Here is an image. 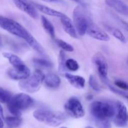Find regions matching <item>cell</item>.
I'll list each match as a JSON object with an SVG mask.
<instances>
[{"label":"cell","mask_w":128,"mask_h":128,"mask_svg":"<svg viewBox=\"0 0 128 128\" xmlns=\"http://www.w3.org/2000/svg\"><path fill=\"white\" fill-rule=\"evenodd\" d=\"M0 27L12 34L23 39L36 52L42 56H46L43 48L21 24L13 20L0 16Z\"/></svg>","instance_id":"obj_1"},{"label":"cell","mask_w":128,"mask_h":128,"mask_svg":"<svg viewBox=\"0 0 128 128\" xmlns=\"http://www.w3.org/2000/svg\"><path fill=\"white\" fill-rule=\"evenodd\" d=\"M37 121L51 127H57L67 120L68 116L64 112L48 110H38L33 112Z\"/></svg>","instance_id":"obj_2"},{"label":"cell","mask_w":128,"mask_h":128,"mask_svg":"<svg viewBox=\"0 0 128 128\" xmlns=\"http://www.w3.org/2000/svg\"><path fill=\"white\" fill-rule=\"evenodd\" d=\"M6 104L8 109L13 116H21L22 111L34 104V100L27 94L18 93L12 96Z\"/></svg>","instance_id":"obj_3"},{"label":"cell","mask_w":128,"mask_h":128,"mask_svg":"<svg viewBox=\"0 0 128 128\" xmlns=\"http://www.w3.org/2000/svg\"><path fill=\"white\" fill-rule=\"evenodd\" d=\"M90 111L96 121L110 120L113 116L114 107V104L107 101H96L90 106Z\"/></svg>","instance_id":"obj_4"},{"label":"cell","mask_w":128,"mask_h":128,"mask_svg":"<svg viewBox=\"0 0 128 128\" xmlns=\"http://www.w3.org/2000/svg\"><path fill=\"white\" fill-rule=\"evenodd\" d=\"M45 75L40 70H36L26 78L20 80L19 87L22 91L28 93H34L38 91L44 81Z\"/></svg>","instance_id":"obj_5"},{"label":"cell","mask_w":128,"mask_h":128,"mask_svg":"<svg viewBox=\"0 0 128 128\" xmlns=\"http://www.w3.org/2000/svg\"><path fill=\"white\" fill-rule=\"evenodd\" d=\"M74 25L75 26L78 34L83 36L86 33L88 26L91 21L87 14L83 6H77L72 12Z\"/></svg>","instance_id":"obj_6"},{"label":"cell","mask_w":128,"mask_h":128,"mask_svg":"<svg viewBox=\"0 0 128 128\" xmlns=\"http://www.w3.org/2000/svg\"><path fill=\"white\" fill-rule=\"evenodd\" d=\"M66 113L75 119L81 118L85 115V111L82 104L76 97H71L64 104Z\"/></svg>","instance_id":"obj_7"},{"label":"cell","mask_w":128,"mask_h":128,"mask_svg":"<svg viewBox=\"0 0 128 128\" xmlns=\"http://www.w3.org/2000/svg\"><path fill=\"white\" fill-rule=\"evenodd\" d=\"M114 111L112 118L115 124L118 127H125L128 124L127 108L124 104L117 101L114 104Z\"/></svg>","instance_id":"obj_8"},{"label":"cell","mask_w":128,"mask_h":128,"mask_svg":"<svg viewBox=\"0 0 128 128\" xmlns=\"http://www.w3.org/2000/svg\"><path fill=\"white\" fill-rule=\"evenodd\" d=\"M92 61L97 69L101 78L103 80L104 82L108 81V65L104 56L101 52H97L92 56Z\"/></svg>","instance_id":"obj_9"},{"label":"cell","mask_w":128,"mask_h":128,"mask_svg":"<svg viewBox=\"0 0 128 128\" xmlns=\"http://www.w3.org/2000/svg\"><path fill=\"white\" fill-rule=\"evenodd\" d=\"M86 32L91 38L99 41H110V37L104 30L96 26L92 21H90L88 26Z\"/></svg>","instance_id":"obj_10"},{"label":"cell","mask_w":128,"mask_h":128,"mask_svg":"<svg viewBox=\"0 0 128 128\" xmlns=\"http://www.w3.org/2000/svg\"><path fill=\"white\" fill-rule=\"evenodd\" d=\"M13 2L16 7L21 11L33 19H36L38 17V13L36 10V8L32 4V2L29 0H13Z\"/></svg>","instance_id":"obj_11"},{"label":"cell","mask_w":128,"mask_h":128,"mask_svg":"<svg viewBox=\"0 0 128 128\" xmlns=\"http://www.w3.org/2000/svg\"><path fill=\"white\" fill-rule=\"evenodd\" d=\"M7 74L12 80L20 81L28 77L31 74V71L28 66L22 69H16L12 68L8 70Z\"/></svg>","instance_id":"obj_12"},{"label":"cell","mask_w":128,"mask_h":128,"mask_svg":"<svg viewBox=\"0 0 128 128\" xmlns=\"http://www.w3.org/2000/svg\"><path fill=\"white\" fill-rule=\"evenodd\" d=\"M61 18V22L62 24L64 30L67 34H68L71 37L73 38H78L77 31H76L74 23L71 21V19L68 17L66 15H64Z\"/></svg>","instance_id":"obj_13"},{"label":"cell","mask_w":128,"mask_h":128,"mask_svg":"<svg viewBox=\"0 0 128 128\" xmlns=\"http://www.w3.org/2000/svg\"><path fill=\"white\" fill-rule=\"evenodd\" d=\"M105 3L119 13L127 16L128 15V6L120 0H105Z\"/></svg>","instance_id":"obj_14"},{"label":"cell","mask_w":128,"mask_h":128,"mask_svg":"<svg viewBox=\"0 0 128 128\" xmlns=\"http://www.w3.org/2000/svg\"><path fill=\"white\" fill-rule=\"evenodd\" d=\"M64 76L69 82L73 87L77 89H83L86 84V80L83 77L78 75H74L72 74L66 72Z\"/></svg>","instance_id":"obj_15"},{"label":"cell","mask_w":128,"mask_h":128,"mask_svg":"<svg viewBox=\"0 0 128 128\" xmlns=\"http://www.w3.org/2000/svg\"><path fill=\"white\" fill-rule=\"evenodd\" d=\"M2 55L8 60L13 68L22 69L27 66L21 60V59L14 54L10 53V52H4Z\"/></svg>","instance_id":"obj_16"},{"label":"cell","mask_w":128,"mask_h":128,"mask_svg":"<svg viewBox=\"0 0 128 128\" xmlns=\"http://www.w3.org/2000/svg\"><path fill=\"white\" fill-rule=\"evenodd\" d=\"M43 82L49 88L56 89L60 86L61 80L60 77L56 74L50 73L44 76Z\"/></svg>","instance_id":"obj_17"},{"label":"cell","mask_w":128,"mask_h":128,"mask_svg":"<svg viewBox=\"0 0 128 128\" xmlns=\"http://www.w3.org/2000/svg\"><path fill=\"white\" fill-rule=\"evenodd\" d=\"M31 2H32V1H31ZM32 4L34 5V6L36 9H38L39 11H41L42 13L49 15V16L61 18L65 15L64 14L62 13V12H60V11H56V10H54V9L51 8L50 7H48V6H44V5L40 4H38L34 2H32Z\"/></svg>","instance_id":"obj_18"},{"label":"cell","mask_w":128,"mask_h":128,"mask_svg":"<svg viewBox=\"0 0 128 128\" xmlns=\"http://www.w3.org/2000/svg\"><path fill=\"white\" fill-rule=\"evenodd\" d=\"M105 28L110 33H111L112 36H114L116 39L119 40V41H121L122 43H126V37L124 36V35L123 34L122 32L120 31V30H118L116 28L113 27V26H110V25H104Z\"/></svg>","instance_id":"obj_19"},{"label":"cell","mask_w":128,"mask_h":128,"mask_svg":"<svg viewBox=\"0 0 128 128\" xmlns=\"http://www.w3.org/2000/svg\"><path fill=\"white\" fill-rule=\"evenodd\" d=\"M41 23L46 32L51 36V38L55 39V30L53 25L45 16H41Z\"/></svg>","instance_id":"obj_20"},{"label":"cell","mask_w":128,"mask_h":128,"mask_svg":"<svg viewBox=\"0 0 128 128\" xmlns=\"http://www.w3.org/2000/svg\"><path fill=\"white\" fill-rule=\"evenodd\" d=\"M5 122L10 128H14L20 126L22 122L20 116H9L6 118Z\"/></svg>","instance_id":"obj_21"},{"label":"cell","mask_w":128,"mask_h":128,"mask_svg":"<svg viewBox=\"0 0 128 128\" xmlns=\"http://www.w3.org/2000/svg\"><path fill=\"white\" fill-rule=\"evenodd\" d=\"M66 54L63 50H61L60 52L58 58L59 64V72L60 73H64L66 71V68L65 66V62H66Z\"/></svg>","instance_id":"obj_22"},{"label":"cell","mask_w":128,"mask_h":128,"mask_svg":"<svg viewBox=\"0 0 128 128\" xmlns=\"http://www.w3.org/2000/svg\"><path fill=\"white\" fill-rule=\"evenodd\" d=\"M66 68L71 71H76L80 68V65L78 62L74 59L70 58L66 60L65 62Z\"/></svg>","instance_id":"obj_23"},{"label":"cell","mask_w":128,"mask_h":128,"mask_svg":"<svg viewBox=\"0 0 128 128\" xmlns=\"http://www.w3.org/2000/svg\"><path fill=\"white\" fill-rule=\"evenodd\" d=\"M12 96V94L10 91L0 88V102L6 104Z\"/></svg>","instance_id":"obj_24"},{"label":"cell","mask_w":128,"mask_h":128,"mask_svg":"<svg viewBox=\"0 0 128 128\" xmlns=\"http://www.w3.org/2000/svg\"><path fill=\"white\" fill-rule=\"evenodd\" d=\"M57 44L62 49V50L66 51H68V52H72L74 51V48L71 46L70 44L68 43L66 41H63V40H60V39H57L55 40Z\"/></svg>","instance_id":"obj_25"},{"label":"cell","mask_w":128,"mask_h":128,"mask_svg":"<svg viewBox=\"0 0 128 128\" xmlns=\"http://www.w3.org/2000/svg\"><path fill=\"white\" fill-rule=\"evenodd\" d=\"M89 83H90V86H91V88L94 90V91H96V92H100V91H101V86H100V85L99 84V83L98 82L97 80H96L94 76L91 75V76H90Z\"/></svg>","instance_id":"obj_26"},{"label":"cell","mask_w":128,"mask_h":128,"mask_svg":"<svg viewBox=\"0 0 128 128\" xmlns=\"http://www.w3.org/2000/svg\"><path fill=\"white\" fill-rule=\"evenodd\" d=\"M104 82L108 85V86L109 88H110V90H111V91H112L113 92H114V93L116 94H119V95H120V96H122V97L125 98L126 99L128 98L127 92H125V91H122V90H121L120 89L116 88L114 87L113 86H112V85H111V84L108 82V80L106 81H105Z\"/></svg>","instance_id":"obj_27"},{"label":"cell","mask_w":128,"mask_h":128,"mask_svg":"<svg viewBox=\"0 0 128 128\" xmlns=\"http://www.w3.org/2000/svg\"><path fill=\"white\" fill-rule=\"evenodd\" d=\"M33 62L35 64L48 68H50L52 66V64L50 61L44 59H34Z\"/></svg>","instance_id":"obj_28"},{"label":"cell","mask_w":128,"mask_h":128,"mask_svg":"<svg viewBox=\"0 0 128 128\" xmlns=\"http://www.w3.org/2000/svg\"><path fill=\"white\" fill-rule=\"evenodd\" d=\"M98 128H111V124L110 120H102V121H96Z\"/></svg>","instance_id":"obj_29"},{"label":"cell","mask_w":128,"mask_h":128,"mask_svg":"<svg viewBox=\"0 0 128 128\" xmlns=\"http://www.w3.org/2000/svg\"><path fill=\"white\" fill-rule=\"evenodd\" d=\"M114 84L118 88L122 89V90H127L128 89V84L126 81L121 80H116L114 81Z\"/></svg>","instance_id":"obj_30"},{"label":"cell","mask_w":128,"mask_h":128,"mask_svg":"<svg viewBox=\"0 0 128 128\" xmlns=\"http://www.w3.org/2000/svg\"><path fill=\"white\" fill-rule=\"evenodd\" d=\"M71 1H74V2H77V3L79 4L80 6H83V7L86 6V3L83 1V0H71Z\"/></svg>","instance_id":"obj_31"},{"label":"cell","mask_w":128,"mask_h":128,"mask_svg":"<svg viewBox=\"0 0 128 128\" xmlns=\"http://www.w3.org/2000/svg\"><path fill=\"white\" fill-rule=\"evenodd\" d=\"M48 2H62V0H42Z\"/></svg>","instance_id":"obj_32"},{"label":"cell","mask_w":128,"mask_h":128,"mask_svg":"<svg viewBox=\"0 0 128 128\" xmlns=\"http://www.w3.org/2000/svg\"><path fill=\"white\" fill-rule=\"evenodd\" d=\"M4 119L0 116V128H3L4 127Z\"/></svg>","instance_id":"obj_33"},{"label":"cell","mask_w":128,"mask_h":128,"mask_svg":"<svg viewBox=\"0 0 128 128\" xmlns=\"http://www.w3.org/2000/svg\"><path fill=\"white\" fill-rule=\"evenodd\" d=\"M2 40H1V37H0V49L1 48V47H2Z\"/></svg>","instance_id":"obj_34"},{"label":"cell","mask_w":128,"mask_h":128,"mask_svg":"<svg viewBox=\"0 0 128 128\" xmlns=\"http://www.w3.org/2000/svg\"><path fill=\"white\" fill-rule=\"evenodd\" d=\"M85 128H94L91 127V126H86V127Z\"/></svg>","instance_id":"obj_35"},{"label":"cell","mask_w":128,"mask_h":128,"mask_svg":"<svg viewBox=\"0 0 128 128\" xmlns=\"http://www.w3.org/2000/svg\"><path fill=\"white\" fill-rule=\"evenodd\" d=\"M60 128H66V127H64V126H63V127H61Z\"/></svg>","instance_id":"obj_36"}]
</instances>
